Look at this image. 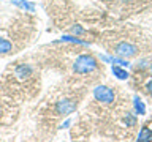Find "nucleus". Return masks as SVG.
<instances>
[{
	"mask_svg": "<svg viewBox=\"0 0 152 142\" xmlns=\"http://www.w3.org/2000/svg\"><path fill=\"white\" fill-rule=\"evenodd\" d=\"M95 68H97V60H95L92 55H87V54H83V55L76 57V60L73 63V70L78 74L92 73Z\"/></svg>",
	"mask_w": 152,
	"mask_h": 142,
	"instance_id": "nucleus-1",
	"label": "nucleus"
},
{
	"mask_svg": "<svg viewBox=\"0 0 152 142\" xmlns=\"http://www.w3.org/2000/svg\"><path fill=\"white\" fill-rule=\"evenodd\" d=\"M94 96L97 101H102V103H106V104L114 101V92L109 87H106V85H98V87H95Z\"/></svg>",
	"mask_w": 152,
	"mask_h": 142,
	"instance_id": "nucleus-2",
	"label": "nucleus"
},
{
	"mask_svg": "<svg viewBox=\"0 0 152 142\" xmlns=\"http://www.w3.org/2000/svg\"><path fill=\"white\" fill-rule=\"evenodd\" d=\"M76 107H78V103L73 101V99H60V101L56 103V112L59 114V115H70V114H73L76 111Z\"/></svg>",
	"mask_w": 152,
	"mask_h": 142,
	"instance_id": "nucleus-3",
	"label": "nucleus"
},
{
	"mask_svg": "<svg viewBox=\"0 0 152 142\" xmlns=\"http://www.w3.org/2000/svg\"><path fill=\"white\" fill-rule=\"evenodd\" d=\"M116 54L119 57H133L136 54V46H133L132 43H119V44L116 46Z\"/></svg>",
	"mask_w": 152,
	"mask_h": 142,
	"instance_id": "nucleus-4",
	"label": "nucleus"
},
{
	"mask_svg": "<svg viewBox=\"0 0 152 142\" xmlns=\"http://www.w3.org/2000/svg\"><path fill=\"white\" fill-rule=\"evenodd\" d=\"M14 74H16L19 79H26L32 74V66L26 65V63L19 65V66H16V70H14Z\"/></svg>",
	"mask_w": 152,
	"mask_h": 142,
	"instance_id": "nucleus-5",
	"label": "nucleus"
},
{
	"mask_svg": "<svg viewBox=\"0 0 152 142\" xmlns=\"http://www.w3.org/2000/svg\"><path fill=\"white\" fill-rule=\"evenodd\" d=\"M136 142H152V130H149L147 126H142Z\"/></svg>",
	"mask_w": 152,
	"mask_h": 142,
	"instance_id": "nucleus-6",
	"label": "nucleus"
},
{
	"mask_svg": "<svg viewBox=\"0 0 152 142\" xmlns=\"http://www.w3.org/2000/svg\"><path fill=\"white\" fill-rule=\"evenodd\" d=\"M113 74L116 76L117 79H121V80H124V79L128 78V73H127L124 68H121L119 65H113Z\"/></svg>",
	"mask_w": 152,
	"mask_h": 142,
	"instance_id": "nucleus-7",
	"label": "nucleus"
},
{
	"mask_svg": "<svg viewBox=\"0 0 152 142\" xmlns=\"http://www.w3.org/2000/svg\"><path fill=\"white\" fill-rule=\"evenodd\" d=\"M11 49H13L11 43L7 38H0V54H8V52H11Z\"/></svg>",
	"mask_w": 152,
	"mask_h": 142,
	"instance_id": "nucleus-8",
	"label": "nucleus"
},
{
	"mask_svg": "<svg viewBox=\"0 0 152 142\" xmlns=\"http://www.w3.org/2000/svg\"><path fill=\"white\" fill-rule=\"evenodd\" d=\"M133 103H135V111H136V114H140V115H144V114H146V106H144V103H142L138 96H135Z\"/></svg>",
	"mask_w": 152,
	"mask_h": 142,
	"instance_id": "nucleus-9",
	"label": "nucleus"
},
{
	"mask_svg": "<svg viewBox=\"0 0 152 142\" xmlns=\"http://www.w3.org/2000/svg\"><path fill=\"white\" fill-rule=\"evenodd\" d=\"M14 5H18V7L27 9V11H30V13L35 11V7H33V3H28L27 0H14Z\"/></svg>",
	"mask_w": 152,
	"mask_h": 142,
	"instance_id": "nucleus-10",
	"label": "nucleus"
},
{
	"mask_svg": "<svg viewBox=\"0 0 152 142\" xmlns=\"http://www.w3.org/2000/svg\"><path fill=\"white\" fill-rule=\"evenodd\" d=\"M60 41H66V43H76V44H87L86 41H83V40H79V38H75V36H62L60 38Z\"/></svg>",
	"mask_w": 152,
	"mask_h": 142,
	"instance_id": "nucleus-11",
	"label": "nucleus"
},
{
	"mask_svg": "<svg viewBox=\"0 0 152 142\" xmlns=\"http://www.w3.org/2000/svg\"><path fill=\"white\" fill-rule=\"evenodd\" d=\"M71 32H73V33H78V35H81V33H83L84 30H83V28H81L79 25H76V27H73V28H71Z\"/></svg>",
	"mask_w": 152,
	"mask_h": 142,
	"instance_id": "nucleus-12",
	"label": "nucleus"
},
{
	"mask_svg": "<svg viewBox=\"0 0 152 142\" xmlns=\"http://www.w3.org/2000/svg\"><path fill=\"white\" fill-rule=\"evenodd\" d=\"M68 125H70V120H66L65 123H62V125H60V128H68Z\"/></svg>",
	"mask_w": 152,
	"mask_h": 142,
	"instance_id": "nucleus-13",
	"label": "nucleus"
},
{
	"mask_svg": "<svg viewBox=\"0 0 152 142\" xmlns=\"http://www.w3.org/2000/svg\"><path fill=\"white\" fill-rule=\"evenodd\" d=\"M147 90H149V92L152 93V80H151V82H149V84H147Z\"/></svg>",
	"mask_w": 152,
	"mask_h": 142,
	"instance_id": "nucleus-14",
	"label": "nucleus"
},
{
	"mask_svg": "<svg viewBox=\"0 0 152 142\" xmlns=\"http://www.w3.org/2000/svg\"><path fill=\"white\" fill-rule=\"evenodd\" d=\"M124 2H127V0H124Z\"/></svg>",
	"mask_w": 152,
	"mask_h": 142,
	"instance_id": "nucleus-15",
	"label": "nucleus"
},
{
	"mask_svg": "<svg viewBox=\"0 0 152 142\" xmlns=\"http://www.w3.org/2000/svg\"><path fill=\"white\" fill-rule=\"evenodd\" d=\"M151 70H152V66H151Z\"/></svg>",
	"mask_w": 152,
	"mask_h": 142,
	"instance_id": "nucleus-16",
	"label": "nucleus"
}]
</instances>
